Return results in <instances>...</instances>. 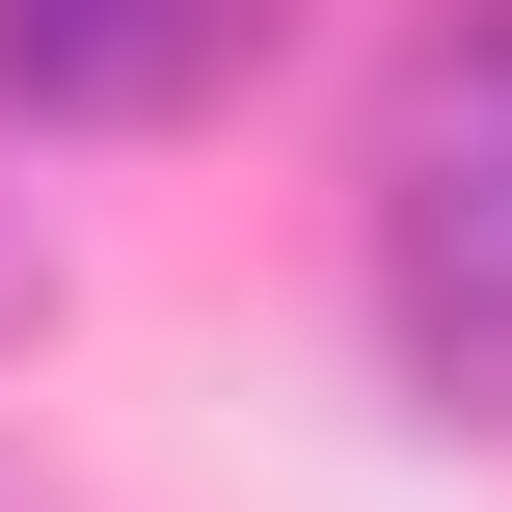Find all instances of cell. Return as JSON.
I'll use <instances>...</instances> for the list:
<instances>
[{
	"label": "cell",
	"instance_id": "1",
	"mask_svg": "<svg viewBox=\"0 0 512 512\" xmlns=\"http://www.w3.org/2000/svg\"><path fill=\"white\" fill-rule=\"evenodd\" d=\"M378 378L432 432H512V0H432L405 108H378Z\"/></svg>",
	"mask_w": 512,
	"mask_h": 512
},
{
	"label": "cell",
	"instance_id": "2",
	"mask_svg": "<svg viewBox=\"0 0 512 512\" xmlns=\"http://www.w3.org/2000/svg\"><path fill=\"white\" fill-rule=\"evenodd\" d=\"M270 54V0H0V135H162Z\"/></svg>",
	"mask_w": 512,
	"mask_h": 512
},
{
	"label": "cell",
	"instance_id": "3",
	"mask_svg": "<svg viewBox=\"0 0 512 512\" xmlns=\"http://www.w3.org/2000/svg\"><path fill=\"white\" fill-rule=\"evenodd\" d=\"M27 324H54V243H27V189H0V351H27Z\"/></svg>",
	"mask_w": 512,
	"mask_h": 512
}]
</instances>
